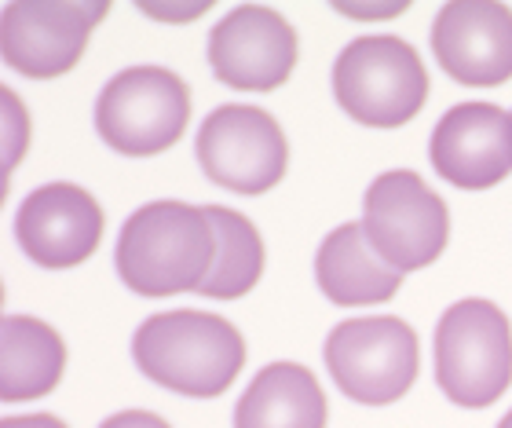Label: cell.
Wrapping results in <instances>:
<instances>
[{
  "label": "cell",
  "instance_id": "obj_1",
  "mask_svg": "<svg viewBox=\"0 0 512 428\" xmlns=\"http://www.w3.org/2000/svg\"><path fill=\"white\" fill-rule=\"evenodd\" d=\"M216 260L209 213L187 202H150L128 216L114 249V268L147 300L198 293Z\"/></svg>",
  "mask_w": 512,
  "mask_h": 428
},
{
  "label": "cell",
  "instance_id": "obj_2",
  "mask_svg": "<svg viewBox=\"0 0 512 428\" xmlns=\"http://www.w3.org/2000/svg\"><path fill=\"white\" fill-rule=\"evenodd\" d=\"M139 374L191 399H216L246 366V337L213 311H161L132 337Z\"/></svg>",
  "mask_w": 512,
  "mask_h": 428
},
{
  "label": "cell",
  "instance_id": "obj_3",
  "mask_svg": "<svg viewBox=\"0 0 512 428\" xmlns=\"http://www.w3.org/2000/svg\"><path fill=\"white\" fill-rule=\"evenodd\" d=\"M333 96L366 129H403L428 99V70L395 33L355 37L333 63Z\"/></svg>",
  "mask_w": 512,
  "mask_h": 428
},
{
  "label": "cell",
  "instance_id": "obj_4",
  "mask_svg": "<svg viewBox=\"0 0 512 428\" xmlns=\"http://www.w3.org/2000/svg\"><path fill=\"white\" fill-rule=\"evenodd\" d=\"M436 385L465 410L498 403L512 385V326L498 304L458 300L436 326Z\"/></svg>",
  "mask_w": 512,
  "mask_h": 428
},
{
  "label": "cell",
  "instance_id": "obj_5",
  "mask_svg": "<svg viewBox=\"0 0 512 428\" xmlns=\"http://www.w3.org/2000/svg\"><path fill=\"white\" fill-rule=\"evenodd\" d=\"M191 121V88L169 66H128L96 99V132L114 154L154 158Z\"/></svg>",
  "mask_w": 512,
  "mask_h": 428
},
{
  "label": "cell",
  "instance_id": "obj_6",
  "mask_svg": "<svg viewBox=\"0 0 512 428\" xmlns=\"http://www.w3.org/2000/svg\"><path fill=\"white\" fill-rule=\"evenodd\" d=\"M363 231L377 257L395 271H421L447 249V202L417 172H381L363 198Z\"/></svg>",
  "mask_w": 512,
  "mask_h": 428
},
{
  "label": "cell",
  "instance_id": "obj_7",
  "mask_svg": "<svg viewBox=\"0 0 512 428\" xmlns=\"http://www.w3.org/2000/svg\"><path fill=\"white\" fill-rule=\"evenodd\" d=\"M322 359L348 399L388 407L417 381V333L395 315L348 319L330 330Z\"/></svg>",
  "mask_w": 512,
  "mask_h": 428
},
{
  "label": "cell",
  "instance_id": "obj_8",
  "mask_svg": "<svg viewBox=\"0 0 512 428\" xmlns=\"http://www.w3.org/2000/svg\"><path fill=\"white\" fill-rule=\"evenodd\" d=\"M198 165L209 183L235 194H264L289 169L286 132L267 110L249 103L216 107L194 140Z\"/></svg>",
  "mask_w": 512,
  "mask_h": 428
},
{
  "label": "cell",
  "instance_id": "obj_9",
  "mask_svg": "<svg viewBox=\"0 0 512 428\" xmlns=\"http://www.w3.org/2000/svg\"><path fill=\"white\" fill-rule=\"evenodd\" d=\"M107 0H11L0 19L4 66L33 81L70 74L88 48V37L107 19Z\"/></svg>",
  "mask_w": 512,
  "mask_h": 428
},
{
  "label": "cell",
  "instance_id": "obj_10",
  "mask_svg": "<svg viewBox=\"0 0 512 428\" xmlns=\"http://www.w3.org/2000/svg\"><path fill=\"white\" fill-rule=\"evenodd\" d=\"M209 66L235 92H275L297 66V33L286 15L264 4H238L209 33Z\"/></svg>",
  "mask_w": 512,
  "mask_h": 428
},
{
  "label": "cell",
  "instance_id": "obj_11",
  "mask_svg": "<svg viewBox=\"0 0 512 428\" xmlns=\"http://www.w3.org/2000/svg\"><path fill=\"white\" fill-rule=\"evenodd\" d=\"M107 216L77 183H44L22 198L15 213V242L37 268L66 271L88 260L103 242Z\"/></svg>",
  "mask_w": 512,
  "mask_h": 428
},
{
  "label": "cell",
  "instance_id": "obj_12",
  "mask_svg": "<svg viewBox=\"0 0 512 428\" xmlns=\"http://www.w3.org/2000/svg\"><path fill=\"white\" fill-rule=\"evenodd\" d=\"M428 158L458 191H491L512 172V114L494 103H458L432 129Z\"/></svg>",
  "mask_w": 512,
  "mask_h": 428
},
{
  "label": "cell",
  "instance_id": "obj_13",
  "mask_svg": "<svg viewBox=\"0 0 512 428\" xmlns=\"http://www.w3.org/2000/svg\"><path fill=\"white\" fill-rule=\"evenodd\" d=\"M432 55L469 88L512 81V8L498 0H454L432 22Z\"/></svg>",
  "mask_w": 512,
  "mask_h": 428
},
{
  "label": "cell",
  "instance_id": "obj_14",
  "mask_svg": "<svg viewBox=\"0 0 512 428\" xmlns=\"http://www.w3.org/2000/svg\"><path fill=\"white\" fill-rule=\"evenodd\" d=\"M315 282L330 304L363 308L392 300L403 286V271L388 268L377 257L363 224H341L322 238L315 253Z\"/></svg>",
  "mask_w": 512,
  "mask_h": 428
},
{
  "label": "cell",
  "instance_id": "obj_15",
  "mask_svg": "<svg viewBox=\"0 0 512 428\" xmlns=\"http://www.w3.org/2000/svg\"><path fill=\"white\" fill-rule=\"evenodd\" d=\"M66 370V344L48 322L4 315L0 322V399L26 403L48 396Z\"/></svg>",
  "mask_w": 512,
  "mask_h": 428
},
{
  "label": "cell",
  "instance_id": "obj_16",
  "mask_svg": "<svg viewBox=\"0 0 512 428\" xmlns=\"http://www.w3.org/2000/svg\"><path fill=\"white\" fill-rule=\"evenodd\" d=\"M326 396L308 366L271 363L249 381L235 428H326Z\"/></svg>",
  "mask_w": 512,
  "mask_h": 428
},
{
  "label": "cell",
  "instance_id": "obj_17",
  "mask_svg": "<svg viewBox=\"0 0 512 428\" xmlns=\"http://www.w3.org/2000/svg\"><path fill=\"white\" fill-rule=\"evenodd\" d=\"M209 224L216 231V260L209 279L202 282L198 297L209 300H238L264 275V242L249 216L227 205H205Z\"/></svg>",
  "mask_w": 512,
  "mask_h": 428
},
{
  "label": "cell",
  "instance_id": "obj_18",
  "mask_svg": "<svg viewBox=\"0 0 512 428\" xmlns=\"http://www.w3.org/2000/svg\"><path fill=\"white\" fill-rule=\"evenodd\" d=\"M0 103H4V180H11L19 158H26L30 147V114L11 88H0Z\"/></svg>",
  "mask_w": 512,
  "mask_h": 428
},
{
  "label": "cell",
  "instance_id": "obj_19",
  "mask_svg": "<svg viewBox=\"0 0 512 428\" xmlns=\"http://www.w3.org/2000/svg\"><path fill=\"white\" fill-rule=\"evenodd\" d=\"M136 8L143 15L158 22H191V19H202L205 11L213 8L209 0H187V4H158V0H136Z\"/></svg>",
  "mask_w": 512,
  "mask_h": 428
},
{
  "label": "cell",
  "instance_id": "obj_20",
  "mask_svg": "<svg viewBox=\"0 0 512 428\" xmlns=\"http://www.w3.org/2000/svg\"><path fill=\"white\" fill-rule=\"evenodd\" d=\"M333 8L348 19H395L410 8V0H388V4H355V0H337Z\"/></svg>",
  "mask_w": 512,
  "mask_h": 428
},
{
  "label": "cell",
  "instance_id": "obj_21",
  "mask_svg": "<svg viewBox=\"0 0 512 428\" xmlns=\"http://www.w3.org/2000/svg\"><path fill=\"white\" fill-rule=\"evenodd\" d=\"M99 428H172L165 418L150 414V410H121L114 418H107Z\"/></svg>",
  "mask_w": 512,
  "mask_h": 428
},
{
  "label": "cell",
  "instance_id": "obj_22",
  "mask_svg": "<svg viewBox=\"0 0 512 428\" xmlns=\"http://www.w3.org/2000/svg\"><path fill=\"white\" fill-rule=\"evenodd\" d=\"M0 428H66L59 418L52 414H19V418H4Z\"/></svg>",
  "mask_w": 512,
  "mask_h": 428
},
{
  "label": "cell",
  "instance_id": "obj_23",
  "mask_svg": "<svg viewBox=\"0 0 512 428\" xmlns=\"http://www.w3.org/2000/svg\"><path fill=\"white\" fill-rule=\"evenodd\" d=\"M498 428H512V410H509V414H505L502 421H498Z\"/></svg>",
  "mask_w": 512,
  "mask_h": 428
}]
</instances>
